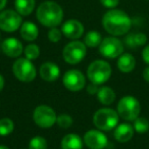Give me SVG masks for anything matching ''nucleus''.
I'll list each match as a JSON object with an SVG mask.
<instances>
[{
	"label": "nucleus",
	"instance_id": "nucleus-1",
	"mask_svg": "<svg viewBox=\"0 0 149 149\" xmlns=\"http://www.w3.org/2000/svg\"><path fill=\"white\" fill-rule=\"evenodd\" d=\"M102 26L112 36L126 35L132 27V21L128 13L120 9H110L102 17Z\"/></svg>",
	"mask_w": 149,
	"mask_h": 149
},
{
	"label": "nucleus",
	"instance_id": "nucleus-20",
	"mask_svg": "<svg viewBox=\"0 0 149 149\" xmlns=\"http://www.w3.org/2000/svg\"><path fill=\"white\" fill-rule=\"evenodd\" d=\"M147 42V36L144 33H132L129 34L125 38V44L129 48H135L144 46Z\"/></svg>",
	"mask_w": 149,
	"mask_h": 149
},
{
	"label": "nucleus",
	"instance_id": "nucleus-25",
	"mask_svg": "<svg viewBox=\"0 0 149 149\" xmlns=\"http://www.w3.org/2000/svg\"><path fill=\"white\" fill-rule=\"evenodd\" d=\"M133 127L138 134H144L149 130V120L147 118H143V116H138L134 120Z\"/></svg>",
	"mask_w": 149,
	"mask_h": 149
},
{
	"label": "nucleus",
	"instance_id": "nucleus-3",
	"mask_svg": "<svg viewBox=\"0 0 149 149\" xmlns=\"http://www.w3.org/2000/svg\"><path fill=\"white\" fill-rule=\"evenodd\" d=\"M111 76V66L105 60H95L87 70V77L89 81L96 85H102L109 80Z\"/></svg>",
	"mask_w": 149,
	"mask_h": 149
},
{
	"label": "nucleus",
	"instance_id": "nucleus-35",
	"mask_svg": "<svg viewBox=\"0 0 149 149\" xmlns=\"http://www.w3.org/2000/svg\"><path fill=\"white\" fill-rule=\"evenodd\" d=\"M6 2L7 0H0V10H2L4 8L5 5H6Z\"/></svg>",
	"mask_w": 149,
	"mask_h": 149
},
{
	"label": "nucleus",
	"instance_id": "nucleus-22",
	"mask_svg": "<svg viewBox=\"0 0 149 149\" xmlns=\"http://www.w3.org/2000/svg\"><path fill=\"white\" fill-rule=\"evenodd\" d=\"M15 10L21 15L27 17L31 15L35 7V0H15Z\"/></svg>",
	"mask_w": 149,
	"mask_h": 149
},
{
	"label": "nucleus",
	"instance_id": "nucleus-2",
	"mask_svg": "<svg viewBox=\"0 0 149 149\" xmlns=\"http://www.w3.org/2000/svg\"><path fill=\"white\" fill-rule=\"evenodd\" d=\"M37 19L43 26L55 28L60 25L63 19V11L59 4L53 1H45L41 3L37 9Z\"/></svg>",
	"mask_w": 149,
	"mask_h": 149
},
{
	"label": "nucleus",
	"instance_id": "nucleus-5",
	"mask_svg": "<svg viewBox=\"0 0 149 149\" xmlns=\"http://www.w3.org/2000/svg\"><path fill=\"white\" fill-rule=\"evenodd\" d=\"M140 111V102L134 96H125L118 103V113L125 120L134 122L139 116Z\"/></svg>",
	"mask_w": 149,
	"mask_h": 149
},
{
	"label": "nucleus",
	"instance_id": "nucleus-11",
	"mask_svg": "<svg viewBox=\"0 0 149 149\" xmlns=\"http://www.w3.org/2000/svg\"><path fill=\"white\" fill-rule=\"evenodd\" d=\"M62 83L68 90L77 92L85 87L86 79L82 72L78 70H70L63 74Z\"/></svg>",
	"mask_w": 149,
	"mask_h": 149
},
{
	"label": "nucleus",
	"instance_id": "nucleus-30",
	"mask_svg": "<svg viewBox=\"0 0 149 149\" xmlns=\"http://www.w3.org/2000/svg\"><path fill=\"white\" fill-rule=\"evenodd\" d=\"M101 4L106 8H111L113 9L114 7H116L120 3V0H100Z\"/></svg>",
	"mask_w": 149,
	"mask_h": 149
},
{
	"label": "nucleus",
	"instance_id": "nucleus-4",
	"mask_svg": "<svg viewBox=\"0 0 149 149\" xmlns=\"http://www.w3.org/2000/svg\"><path fill=\"white\" fill-rule=\"evenodd\" d=\"M118 111L112 108H100L94 113L93 123L97 129L101 131H111L118 124Z\"/></svg>",
	"mask_w": 149,
	"mask_h": 149
},
{
	"label": "nucleus",
	"instance_id": "nucleus-26",
	"mask_svg": "<svg viewBox=\"0 0 149 149\" xmlns=\"http://www.w3.org/2000/svg\"><path fill=\"white\" fill-rule=\"evenodd\" d=\"M47 141L41 136H36L30 140L29 149H47Z\"/></svg>",
	"mask_w": 149,
	"mask_h": 149
},
{
	"label": "nucleus",
	"instance_id": "nucleus-24",
	"mask_svg": "<svg viewBox=\"0 0 149 149\" xmlns=\"http://www.w3.org/2000/svg\"><path fill=\"white\" fill-rule=\"evenodd\" d=\"M15 124L8 118H3L0 120V136H8L13 132Z\"/></svg>",
	"mask_w": 149,
	"mask_h": 149
},
{
	"label": "nucleus",
	"instance_id": "nucleus-31",
	"mask_svg": "<svg viewBox=\"0 0 149 149\" xmlns=\"http://www.w3.org/2000/svg\"><path fill=\"white\" fill-rule=\"evenodd\" d=\"M142 58H143V60H144L145 63H147L149 65V44L145 46L144 49H143Z\"/></svg>",
	"mask_w": 149,
	"mask_h": 149
},
{
	"label": "nucleus",
	"instance_id": "nucleus-29",
	"mask_svg": "<svg viewBox=\"0 0 149 149\" xmlns=\"http://www.w3.org/2000/svg\"><path fill=\"white\" fill-rule=\"evenodd\" d=\"M61 36H62V32L60 30H58L57 28H51L50 31L48 32V38L51 42L53 43H56V42L60 41L61 39Z\"/></svg>",
	"mask_w": 149,
	"mask_h": 149
},
{
	"label": "nucleus",
	"instance_id": "nucleus-10",
	"mask_svg": "<svg viewBox=\"0 0 149 149\" xmlns=\"http://www.w3.org/2000/svg\"><path fill=\"white\" fill-rule=\"evenodd\" d=\"M22 26V15L17 11L7 9L0 13V29L7 33L17 31Z\"/></svg>",
	"mask_w": 149,
	"mask_h": 149
},
{
	"label": "nucleus",
	"instance_id": "nucleus-15",
	"mask_svg": "<svg viewBox=\"0 0 149 149\" xmlns=\"http://www.w3.org/2000/svg\"><path fill=\"white\" fill-rule=\"evenodd\" d=\"M60 76V70L58 65L53 62H45L40 68V77L47 82H53Z\"/></svg>",
	"mask_w": 149,
	"mask_h": 149
},
{
	"label": "nucleus",
	"instance_id": "nucleus-8",
	"mask_svg": "<svg viewBox=\"0 0 149 149\" xmlns=\"http://www.w3.org/2000/svg\"><path fill=\"white\" fill-rule=\"evenodd\" d=\"M34 122L37 126L43 129L51 128L56 123L57 116L53 109L48 105H39L35 108L33 113Z\"/></svg>",
	"mask_w": 149,
	"mask_h": 149
},
{
	"label": "nucleus",
	"instance_id": "nucleus-7",
	"mask_svg": "<svg viewBox=\"0 0 149 149\" xmlns=\"http://www.w3.org/2000/svg\"><path fill=\"white\" fill-rule=\"evenodd\" d=\"M87 53L85 43L81 41H72L66 44L62 50V57L68 63L77 64L84 59Z\"/></svg>",
	"mask_w": 149,
	"mask_h": 149
},
{
	"label": "nucleus",
	"instance_id": "nucleus-14",
	"mask_svg": "<svg viewBox=\"0 0 149 149\" xmlns=\"http://www.w3.org/2000/svg\"><path fill=\"white\" fill-rule=\"evenodd\" d=\"M1 49L9 57H19L23 53V44L17 38H7L1 44Z\"/></svg>",
	"mask_w": 149,
	"mask_h": 149
},
{
	"label": "nucleus",
	"instance_id": "nucleus-16",
	"mask_svg": "<svg viewBox=\"0 0 149 149\" xmlns=\"http://www.w3.org/2000/svg\"><path fill=\"white\" fill-rule=\"evenodd\" d=\"M134 127L131 126L130 124H120L116 127L113 136L118 142L120 143H127L133 138L134 136Z\"/></svg>",
	"mask_w": 149,
	"mask_h": 149
},
{
	"label": "nucleus",
	"instance_id": "nucleus-36",
	"mask_svg": "<svg viewBox=\"0 0 149 149\" xmlns=\"http://www.w3.org/2000/svg\"><path fill=\"white\" fill-rule=\"evenodd\" d=\"M0 149H9L7 146H4V145H0Z\"/></svg>",
	"mask_w": 149,
	"mask_h": 149
},
{
	"label": "nucleus",
	"instance_id": "nucleus-27",
	"mask_svg": "<svg viewBox=\"0 0 149 149\" xmlns=\"http://www.w3.org/2000/svg\"><path fill=\"white\" fill-rule=\"evenodd\" d=\"M24 52H25L26 58H28V59H30V60H34L39 57L40 48L38 47V45H36V44H29V45L25 48Z\"/></svg>",
	"mask_w": 149,
	"mask_h": 149
},
{
	"label": "nucleus",
	"instance_id": "nucleus-18",
	"mask_svg": "<svg viewBox=\"0 0 149 149\" xmlns=\"http://www.w3.org/2000/svg\"><path fill=\"white\" fill-rule=\"evenodd\" d=\"M83 141L77 134H68L61 140V149H82Z\"/></svg>",
	"mask_w": 149,
	"mask_h": 149
},
{
	"label": "nucleus",
	"instance_id": "nucleus-6",
	"mask_svg": "<svg viewBox=\"0 0 149 149\" xmlns=\"http://www.w3.org/2000/svg\"><path fill=\"white\" fill-rule=\"evenodd\" d=\"M13 72L17 80L30 83L35 80L37 70L33 62L28 58H19L13 64Z\"/></svg>",
	"mask_w": 149,
	"mask_h": 149
},
{
	"label": "nucleus",
	"instance_id": "nucleus-9",
	"mask_svg": "<svg viewBox=\"0 0 149 149\" xmlns=\"http://www.w3.org/2000/svg\"><path fill=\"white\" fill-rule=\"evenodd\" d=\"M99 52L106 58L120 57L124 52V44L116 37H106L100 43Z\"/></svg>",
	"mask_w": 149,
	"mask_h": 149
},
{
	"label": "nucleus",
	"instance_id": "nucleus-28",
	"mask_svg": "<svg viewBox=\"0 0 149 149\" xmlns=\"http://www.w3.org/2000/svg\"><path fill=\"white\" fill-rule=\"evenodd\" d=\"M56 122H57L58 126H59L60 128L68 129L72 125V116H68V114L62 113V114H60V116H57Z\"/></svg>",
	"mask_w": 149,
	"mask_h": 149
},
{
	"label": "nucleus",
	"instance_id": "nucleus-33",
	"mask_svg": "<svg viewBox=\"0 0 149 149\" xmlns=\"http://www.w3.org/2000/svg\"><path fill=\"white\" fill-rule=\"evenodd\" d=\"M142 77L147 83H149V65L147 68H145L143 70V72H142Z\"/></svg>",
	"mask_w": 149,
	"mask_h": 149
},
{
	"label": "nucleus",
	"instance_id": "nucleus-17",
	"mask_svg": "<svg viewBox=\"0 0 149 149\" xmlns=\"http://www.w3.org/2000/svg\"><path fill=\"white\" fill-rule=\"evenodd\" d=\"M118 68L122 72H131L134 70L136 66V59L130 53H123L118 57Z\"/></svg>",
	"mask_w": 149,
	"mask_h": 149
},
{
	"label": "nucleus",
	"instance_id": "nucleus-37",
	"mask_svg": "<svg viewBox=\"0 0 149 149\" xmlns=\"http://www.w3.org/2000/svg\"><path fill=\"white\" fill-rule=\"evenodd\" d=\"M0 36H1V35H0Z\"/></svg>",
	"mask_w": 149,
	"mask_h": 149
},
{
	"label": "nucleus",
	"instance_id": "nucleus-12",
	"mask_svg": "<svg viewBox=\"0 0 149 149\" xmlns=\"http://www.w3.org/2000/svg\"><path fill=\"white\" fill-rule=\"evenodd\" d=\"M84 143L90 149H103L107 145V137L98 130H89L84 135Z\"/></svg>",
	"mask_w": 149,
	"mask_h": 149
},
{
	"label": "nucleus",
	"instance_id": "nucleus-13",
	"mask_svg": "<svg viewBox=\"0 0 149 149\" xmlns=\"http://www.w3.org/2000/svg\"><path fill=\"white\" fill-rule=\"evenodd\" d=\"M61 32L68 39H79L84 33V26L77 19H68L62 25Z\"/></svg>",
	"mask_w": 149,
	"mask_h": 149
},
{
	"label": "nucleus",
	"instance_id": "nucleus-23",
	"mask_svg": "<svg viewBox=\"0 0 149 149\" xmlns=\"http://www.w3.org/2000/svg\"><path fill=\"white\" fill-rule=\"evenodd\" d=\"M102 39L100 33L96 31H91L89 33H87V35L85 36V45L88 47H97L100 45Z\"/></svg>",
	"mask_w": 149,
	"mask_h": 149
},
{
	"label": "nucleus",
	"instance_id": "nucleus-32",
	"mask_svg": "<svg viewBox=\"0 0 149 149\" xmlns=\"http://www.w3.org/2000/svg\"><path fill=\"white\" fill-rule=\"evenodd\" d=\"M98 90H99V89H98V85H96V84H93V83H91L87 87V92L89 94H97Z\"/></svg>",
	"mask_w": 149,
	"mask_h": 149
},
{
	"label": "nucleus",
	"instance_id": "nucleus-21",
	"mask_svg": "<svg viewBox=\"0 0 149 149\" xmlns=\"http://www.w3.org/2000/svg\"><path fill=\"white\" fill-rule=\"evenodd\" d=\"M97 98L100 103L103 104V105H110L116 100V93L110 87L103 86L98 90Z\"/></svg>",
	"mask_w": 149,
	"mask_h": 149
},
{
	"label": "nucleus",
	"instance_id": "nucleus-19",
	"mask_svg": "<svg viewBox=\"0 0 149 149\" xmlns=\"http://www.w3.org/2000/svg\"><path fill=\"white\" fill-rule=\"evenodd\" d=\"M38 31L37 26L32 22H25L24 24H22L21 26V36L24 40L26 41H34L37 39Z\"/></svg>",
	"mask_w": 149,
	"mask_h": 149
},
{
	"label": "nucleus",
	"instance_id": "nucleus-34",
	"mask_svg": "<svg viewBox=\"0 0 149 149\" xmlns=\"http://www.w3.org/2000/svg\"><path fill=\"white\" fill-rule=\"evenodd\" d=\"M3 87H4V78L1 74H0V92L2 91Z\"/></svg>",
	"mask_w": 149,
	"mask_h": 149
}]
</instances>
